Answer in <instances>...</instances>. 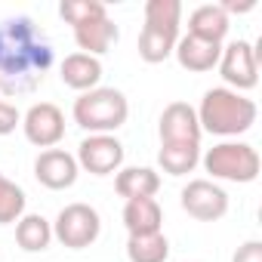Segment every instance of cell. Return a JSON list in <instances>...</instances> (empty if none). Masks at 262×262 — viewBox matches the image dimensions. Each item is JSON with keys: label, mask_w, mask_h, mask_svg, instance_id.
Returning a JSON list of instances; mask_svg holds the SVG:
<instances>
[{"label": "cell", "mask_w": 262, "mask_h": 262, "mask_svg": "<svg viewBox=\"0 0 262 262\" xmlns=\"http://www.w3.org/2000/svg\"><path fill=\"white\" fill-rule=\"evenodd\" d=\"M53 43L31 16H10L0 22V96L34 93L53 68Z\"/></svg>", "instance_id": "cell-1"}, {"label": "cell", "mask_w": 262, "mask_h": 262, "mask_svg": "<svg viewBox=\"0 0 262 262\" xmlns=\"http://www.w3.org/2000/svg\"><path fill=\"white\" fill-rule=\"evenodd\" d=\"M198 111V123L204 133L210 136H222V139H237L247 129H253L256 123V102L244 93H234L228 86H213L204 93Z\"/></svg>", "instance_id": "cell-2"}, {"label": "cell", "mask_w": 262, "mask_h": 262, "mask_svg": "<svg viewBox=\"0 0 262 262\" xmlns=\"http://www.w3.org/2000/svg\"><path fill=\"white\" fill-rule=\"evenodd\" d=\"M71 117L80 129H86L90 136L96 133H114L120 129L129 117V102L120 90L114 86H96L90 93H80L74 99Z\"/></svg>", "instance_id": "cell-3"}, {"label": "cell", "mask_w": 262, "mask_h": 262, "mask_svg": "<svg viewBox=\"0 0 262 262\" xmlns=\"http://www.w3.org/2000/svg\"><path fill=\"white\" fill-rule=\"evenodd\" d=\"M201 164L213 182H237V185L256 182L262 170L259 151L250 142H237V139H222L219 145L207 148L201 155Z\"/></svg>", "instance_id": "cell-4"}, {"label": "cell", "mask_w": 262, "mask_h": 262, "mask_svg": "<svg viewBox=\"0 0 262 262\" xmlns=\"http://www.w3.org/2000/svg\"><path fill=\"white\" fill-rule=\"evenodd\" d=\"M99 234H102V216L96 207L83 201L62 207L53 222V241H59L68 250H86L99 241Z\"/></svg>", "instance_id": "cell-5"}, {"label": "cell", "mask_w": 262, "mask_h": 262, "mask_svg": "<svg viewBox=\"0 0 262 262\" xmlns=\"http://www.w3.org/2000/svg\"><path fill=\"white\" fill-rule=\"evenodd\" d=\"M216 68H219L225 86L234 90V93L247 96L259 83V56H256V50H253L250 40H231V43H225Z\"/></svg>", "instance_id": "cell-6"}, {"label": "cell", "mask_w": 262, "mask_h": 262, "mask_svg": "<svg viewBox=\"0 0 262 262\" xmlns=\"http://www.w3.org/2000/svg\"><path fill=\"white\" fill-rule=\"evenodd\" d=\"M22 133L34 148H56L65 139V111L56 102H34L22 114Z\"/></svg>", "instance_id": "cell-7"}, {"label": "cell", "mask_w": 262, "mask_h": 262, "mask_svg": "<svg viewBox=\"0 0 262 262\" xmlns=\"http://www.w3.org/2000/svg\"><path fill=\"white\" fill-rule=\"evenodd\" d=\"M179 204L198 222H219L228 213V194L213 179H191L179 191Z\"/></svg>", "instance_id": "cell-8"}, {"label": "cell", "mask_w": 262, "mask_h": 262, "mask_svg": "<svg viewBox=\"0 0 262 262\" xmlns=\"http://www.w3.org/2000/svg\"><path fill=\"white\" fill-rule=\"evenodd\" d=\"M74 158H77V167L93 176H114L123 167V142L114 133H96L77 145Z\"/></svg>", "instance_id": "cell-9"}, {"label": "cell", "mask_w": 262, "mask_h": 262, "mask_svg": "<svg viewBox=\"0 0 262 262\" xmlns=\"http://www.w3.org/2000/svg\"><path fill=\"white\" fill-rule=\"evenodd\" d=\"M161 145H201L204 129L198 123V111L188 102H170L158 120Z\"/></svg>", "instance_id": "cell-10"}, {"label": "cell", "mask_w": 262, "mask_h": 262, "mask_svg": "<svg viewBox=\"0 0 262 262\" xmlns=\"http://www.w3.org/2000/svg\"><path fill=\"white\" fill-rule=\"evenodd\" d=\"M80 176V167H77V158L65 148H47L37 155L34 161V179L50 188V191H65L77 182Z\"/></svg>", "instance_id": "cell-11"}, {"label": "cell", "mask_w": 262, "mask_h": 262, "mask_svg": "<svg viewBox=\"0 0 262 262\" xmlns=\"http://www.w3.org/2000/svg\"><path fill=\"white\" fill-rule=\"evenodd\" d=\"M59 77L68 90L74 93H90L102 80V59L86 56V53H68L59 65Z\"/></svg>", "instance_id": "cell-12"}, {"label": "cell", "mask_w": 262, "mask_h": 262, "mask_svg": "<svg viewBox=\"0 0 262 262\" xmlns=\"http://www.w3.org/2000/svg\"><path fill=\"white\" fill-rule=\"evenodd\" d=\"M176 62L191 71V74H207L219 65V56H222V43H210V40H201V37H179L176 50H173Z\"/></svg>", "instance_id": "cell-13"}, {"label": "cell", "mask_w": 262, "mask_h": 262, "mask_svg": "<svg viewBox=\"0 0 262 262\" xmlns=\"http://www.w3.org/2000/svg\"><path fill=\"white\" fill-rule=\"evenodd\" d=\"M114 191L123 201L155 198L161 191V173L155 167H120L114 173Z\"/></svg>", "instance_id": "cell-14"}, {"label": "cell", "mask_w": 262, "mask_h": 262, "mask_svg": "<svg viewBox=\"0 0 262 262\" xmlns=\"http://www.w3.org/2000/svg\"><path fill=\"white\" fill-rule=\"evenodd\" d=\"M123 228L129 234H158L164 228V210L158 198H139L123 204Z\"/></svg>", "instance_id": "cell-15"}, {"label": "cell", "mask_w": 262, "mask_h": 262, "mask_svg": "<svg viewBox=\"0 0 262 262\" xmlns=\"http://www.w3.org/2000/svg\"><path fill=\"white\" fill-rule=\"evenodd\" d=\"M228 28H231V22H228V13L222 10V4H204L188 16V34L210 40V43H222Z\"/></svg>", "instance_id": "cell-16"}, {"label": "cell", "mask_w": 262, "mask_h": 262, "mask_svg": "<svg viewBox=\"0 0 262 262\" xmlns=\"http://www.w3.org/2000/svg\"><path fill=\"white\" fill-rule=\"evenodd\" d=\"M74 43L80 47L77 53H86V56H105L114 43H117V25L102 16V19H93L86 25H77L74 28Z\"/></svg>", "instance_id": "cell-17"}, {"label": "cell", "mask_w": 262, "mask_h": 262, "mask_svg": "<svg viewBox=\"0 0 262 262\" xmlns=\"http://www.w3.org/2000/svg\"><path fill=\"white\" fill-rule=\"evenodd\" d=\"M16 244L25 253H43L53 244V222L40 213H25L16 222Z\"/></svg>", "instance_id": "cell-18"}, {"label": "cell", "mask_w": 262, "mask_h": 262, "mask_svg": "<svg viewBox=\"0 0 262 262\" xmlns=\"http://www.w3.org/2000/svg\"><path fill=\"white\" fill-rule=\"evenodd\" d=\"M176 43H179V34H176V31H161V28L142 25L136 50H139V59H142V62H148V65H161V62H167V59L173 56Z\"/></svg>", "instance_id": "cell-19"}, {"label": "cell", "mask_w": 262, "mask_h": 262, "mask_svg": "<svg viewBox=\"0 0 262 262\" xmlns=\"http://www.w3.org/2000/svg\"><path fill=\"white\" fill-rule=\"evenodd\" d=\"M126 259L129 262H167L170 241L164 231L158 234H129L126 237Z\"/></svg>", "instance_id": "cell-20"}, {"label": "cell", "mask_w": 262, "mask_h": 262, "mask_svg": "<svg viewBox=\"0 0 262 262\" xmlns=\"http://www.w3.org/2000/svg\"><path fill=\"white\" fill-rule=\"evenodd\" d=\"M201 164V145H161L158 167L167 176H188Z\"/></svg>", "instance_id": "cell-21"}, {"label": "cell", "mask_w": 262, "mask_h": 262, "mask_svg": "<svg viewBox=\"0 0 262 262\" xmlns=\"http://www.w3.org/2000/svg\"><path fill=\"white\" fill-rule=\"evenodd\" d=\"M25 207H28L25 188L0 173V225H16L25 216Z\"/></svg>", "instance_id": "cell-22"}, {"label": "cell", "mask_w": 262, "mask_h": 262, "mask_svg": "<svg viewBox=\"0 0 262 262\" xmlns=\"http://www.w3.org/2000/svg\"><path fill=\"white\" fill-rule=\"evenodd\" d=\"M145 25L161 31H176L182 25V4L179 0H148L145 4Z\"/></svg>", "instance_id": "cell-23"}, {"label": "cell", "mask_w": 262, "mask_h": 262, "mask_svg": "<svg viewBox=\"0 0 262 262\" xmlns=\"http://www.w3.org/2000/svg\"><path fill=\"white\" fill-rule=\"evenodd\" d=\"M59 16H62V22L77 28V25H86L93 19L108 16V7L99 4V0H62V4H59Z\"/></svg>", "instance_id": "cell-24"}, {"label": "cell", "mask_w": 262, "mask_h": 262, "mask_svg": "<svg viewBox=\"0 0 262 262\" xmlns=\"http://www.w3.org/2000/svg\"><path fill=\"white\" fill-rule=\"evenodd\" d=\"M16 126H22V111H19L10 99L0 96V136L16 133Z\"/></svg>", "instance_id": "cell-25"}, {"label": "cell", "mask_w": 262, "mask_h": 262, "mask_svg": "<svg viewBox=\"0 0 262 262\" xmlns=\"http://www.w3.org/2000/svg\"><path fill=\"white\" fill-rule=\"evenodd\" d=\"M231 262H262V241H244L237 250H234V256H231Z\"/></svg>", "instance_id": "cell-26"}]
</instances>
